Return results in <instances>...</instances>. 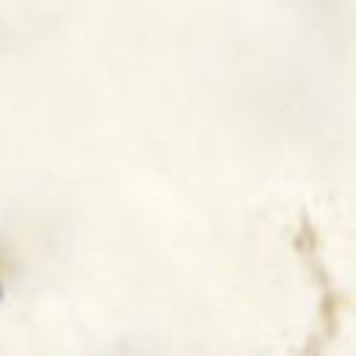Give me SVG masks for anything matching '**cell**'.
<instances>
[]
</instances>
